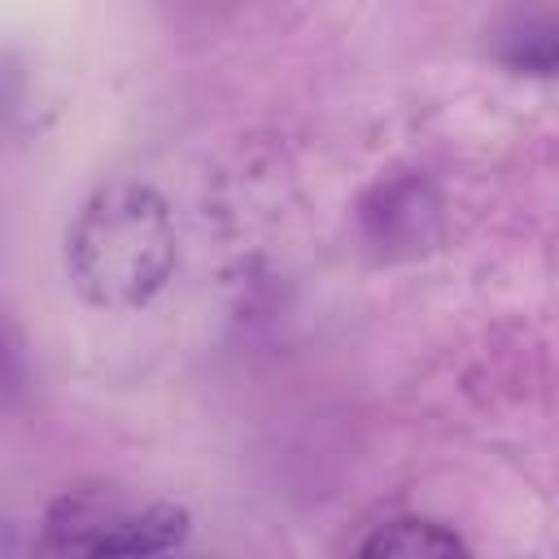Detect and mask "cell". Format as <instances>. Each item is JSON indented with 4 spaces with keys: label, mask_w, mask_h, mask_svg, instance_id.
Returning a JSON list of instances; mask_svg holds the SVG:
<instances>
[{
    "label": "cell",
    "mask_w": 559,
    "mask_h": 559,
    "mask_svg": "<svg viewBox=\"0 0 559 559\" xmlns=\"http://www.w3.org/2000/svg\"><path fill=\"white\" fill-rule=\"evenodd\" d=\"M179 258L175 218L162 192L140 179H109L87 192L66 231V271L96 310L148 306Z\"/></svg>",
    "instance_id": "1"
},
{
    "label": "cell",
    "mask_w": 559,
    "mask_h": 559,
    "mask_svg": "<svg viewBox=\"0 0 559 559\" xmlns=\"http://www.w3.org/2000/svg\"><path fill=\"white\" fill-rule=\"evenodd\" d=\"M188 511L175 502H140L118 485H79L48 502L39 550L52 555H162L183 546Z\"/></svg>",
    "instance_id": "2"
},
{
    "label": "cell",
    "mask_w": 559,
    "mask_h": 559,
    "mask_svg": "<svg viewBox=\"0 0 559 559\" xmlns=\"http://www.w3.org/2000/svg\"><path fill=\"white\" fill-rule=\"evenodd\" d=\"M493 57L515 74H559V9H515L493 31Z\"/></svg>",
    "instance_id": "3"
},
{
    "label": "cell",
    "mask_w": 559,
    "mask_h": 559,
    "mask_svg": "<svg viewBox=\"0 0 559 559\" xmlns=\"http://www.w3.org/2000/svg\"><path fill=\"white\" fill-rule=\"evenodd\" d=\"M358 550L362 555H406V559H415V555H463L467 542L454 528L437 524V520H393V524H380Z\"/></svg>",
    "instance_id": "4"
},
{
    "label": "cell",
    "mask_w": 559,
    "mask_h": 559,
    "mask_svg": "<svg viewBox=\"0 0 559 559\" xmlns=\"http://www.w3.org/2000/svg\"><path fill=\"white\" fill-rule=\"evenodd\" d=\"M419 192L424 183H393V188H380V205L367 210V227H371V240H397L402 227L411 231V240H424V218H432V205L419 210Z\"/></svg>",
    "instance_id": "5"
}]
</instances>
